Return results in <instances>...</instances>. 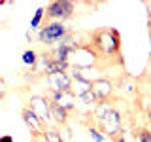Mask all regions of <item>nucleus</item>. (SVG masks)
Here are the masks:
<instances>
[{"label":"nucleus","instance_id":"11","mask_svg":"<svg viewBox=\"0 0 151 142\" xmlns=\"http://www.w3.org/2000/svg\"><path fill=\"white\" fill-rule=\"evenodd\" d=\"M21 63L25 66H30V68H34V66L38 64V53L34 49H25L21 55Z\"/></svg>","mask_w":151,"mask_h":142},{"label":"nucleus","instance_id":"18","mask_svg":"<svg viewBox=\"0 0 151 142\" xmlns=\"http://www.w3.org/2000/svg\"><path fill=\"white\" fill-rule=\"evenodd\" d=\"M149 38H151V19H149Z\"/></svg>","mask_w":151,"mask_h":142},{"label":"nucleus","instance_id":"1","mask_svg":"<svg viewBox=\"0 0 151 142\" xmlns=\"http://www.w3.org/2000/svg\"><path fill=\"white\" fill-rule=\"evenodd\" d=\"M89 46L93 47V51L96 53V57L100 55H108V57H113V55H119L121 53V34L117 28L113 27H102V28H96L89 34Z\"/></svg>","mask_w":151,"mask_h":142},{"label":"nucleus","instance_id":"7","mask_svg":"<svg viewBox=\"0 0 151 142\" xmlns=\"http://www.w3.org/2000/svg\"><path fill=\"white\" fill-rule=\"evenodd\" d=\"M21 117H23L25 125L28 127V131L32 133V136H34V138H42V136H44V133H45V125L40 121V117H38L28 106H23V110H21Z\"/></svg>","mask_w":151,"mask_h":142},{"label":"nucleus","instance_id":"9","mask_svg":"<svg viewBox=\"0 0 151 142\" xmlns=\"http://www.w3.org/2000/svg\"><path fill=\"white\" fill-rule=\"evenodd\" d=\"M47 85H49V91H68L72 87V76L68 72L47 76Z\"/></svg>","mask_w":151,"mask_h":142},{"label":"nucleus","instance_id":"6","mask_svg":"<svg viewBox=\"0 0 151 142\" xmlns=\"http://www.w3.org/2000/svg\"><path fill=\"white\" fill-rule=\"evenodd\" d=\"M91 93L96 102H108L113 95V83L100 76L94 82H91Z\"/></svg>","mask_w":151,"mask_h":142},{"label":"nucleus","instance_id":"13","mask_svg":"<svg viewBox=\"0 0 151 142\" xmlns=\"http://www.w3.org/2000/svg\"><path fill=\"white\" fill-rule=\"evenodd\" d=\"M44 15H45V9L44 8H38L34 12V15L30 19V30H38L42 27V21H44Z\"/></svg>","mask_w":151,"mask_h":142},{"label":"nucleus","instance_id":"5","mask_svg":"<svg viewBox=\"0 0 151 142\" xmlns=\"http://www.w3.org/2000/svg\"><path fill=\"white\" fill-rule=\"evenodd\" d=\"M27 106L30 108L38 117H40V121L44 123V125H45V123H49V121H53V120H51V102H49V99H47V97H42V95L30 97Z\"/></svg>","mask_w":151,"mask_h":142},{"label":"nucleus","instance_id":"3","mask_svg":"<svg viewBox=\"0 0 151 142\" xmlns=\"http://www.w3.org/2000/svg\"><path fill=\"white\" fill-rule=\"evenodd\" d=\"M68 34V27L60 21H45V25L38 28V40L44 46H53Z\"/></svg>","mask_w":151,"mask_h":142},{"label":"nucleus","instance_id":"16","mask_svg":"<svg viewBox=\"0 0 151 142\" xmlns=\"http://www.w3.org/2000/svg\"><path fill=\"white\" fill-rule=\"evenodd\" d=\"M79 101H81L83 104H87V106H94V104H96V101H94V97H93L91 91H87L83 97H79Z\"/></svg>","mask_w":151,"mask_h":142},{"label":"nucleus","instance_id":"12","mask_svg":"<svg viewBox=\"0 0 151 142\" xmlns=\"http://www.w3.org/2000/svg\"><path fill=\"white\" fill-rule=\"evenodd\" d=\"M42 140H44V142H64L63 133H60L59 129H45Z\"/></svg>","mask_w":151,"mask_h":142},{"label":"nucleus","instance_id":"17","mask_svg":"<svg viewBox=\"0 0 151 142\" xmlns=\"http://www.w3.org/2000/svg\"><path fill=\"white\" fill-rule=\"evenodd\" d=\"M0 142H15V140H13L12 135H2L0 136Z\"/></svg>","mask_w":151,"mask_h":142},{"label":"nucleus","instance_id":"8","mask_svg":"<svg viewBox=\"0 0 151 142\" xmlns=\"http://www.w3.org/2000/svg\"><path fill=\"white\" fill-rule=\"evenodd\" d=\"M47 99H49V102L53 104H59L60 108H64L66 112H72L76 108V97L74 93L70 91H49V95H45Z\"/></svg>","mask_w":151,"mask_h":142},{"label":"nucleus","instance_id":"10","mask_svg":"<svg viewBox=\"0 0 151 142\" xmlns=\"http://www.w3.org/2000/svg\"><path fill=\"white\" fill-rule=\"evenodd\" d=\"M68 114L64 108H60L59 104H53L51 102V120H53L57 125H66L68 123Z\"/></svg>","mask_w":151,"mask_h":142},{"label":"nucleus","instance_id":"15","mask_svg":"<svg viewBox=\"0 0 151 142\" xmlns=\"http://www.w3.org/2000/svg\"><path fill=\"white\" fill-rule=\"evenodd\" d=\"M136 142H151V131L149 129H140L136 133Z\"/></svg>","mask_w":151,"mask_h":142},{"label":"nucleus","instance_id":"2","mask_svg":"<svg viewBox=\"0 0 151 142\" xmlns=\"http://www.w3.org/2000/svg\"><path fill=\"white\" fill-rule=\"evenodd\" d=\"M93 116L98 123L96 129L100 131L106 138H113V136H117L121 133L123 117L110 102H96L93 106Z\"/></svg>","mask_w":151,"mask_h":142},{"label":"nucleus","instance_id":"19","mask_svg":"<svg viewBox=\"0 0 151 142\" xmlns=\"http://www.w3.org/2000/svg\"><path fill=\"white\" fill-rule=\"evenodd\" d=\"M149 120H151V110H149Z\"/></svg>","mask_w":151,"mask_h":142},{"label":"nucleus","instance_id":"14","mask_svg":"<svg viewBox=\"0 0 151 142\" xmlns=\"http://www.w3.org/2000/svg\"><path fill=\"white\" fill-rule=\"evenodd\" d=\"M87 133H89V136H91V138H93L94 142H106V136H104L102 133L96 129V127H89Z\"/></svg>","mask_w":151,"mask_h":142},{"label":"nucleus","instance_id":"4","mask_svg":"<svg viewBox=\"0 0 151 142\" xmlns=\"http://www.w3.org/2000/svg\"><path fill=\"white\" fill-rule=\"evenodd\" d=\"M76 12V4L70 0H55L45 8V19L47 21H60L64 23L70 19Z\"/></svg>","mask_w":151,"mask_h":142}]
</instances>
